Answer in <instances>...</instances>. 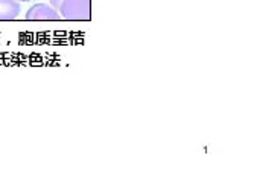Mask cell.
Listing matches in <instances>:
<instances>
[{
	"label": "cell",
	"mask_w": 254,
	"mask_h": 190,
	"mask_svg": "<svg viewBox=\"0 0 254 190\" xmlns=\"http://www.w3.org/2000/svg\"><path fill=\"white\" fill-rule=\"evenodd\" d=\"M17 2H34V0H17Z\"/></svg>",
	"instance_id": "277c9868"
},
{
	"label": "cell",
	"mask_w": 254,
	"mask_h": 190,
	"mask_svg": "<svg viewBox=\"0 0 254 190\" xmlns=\"http://www.w3.org/2000/svg\"><path fill=\"white\" fill-rule=\"evenodd\" d=\"M26 18L28 20H58L60 18V12L44 3H37L32 8L28 9L26 12Z\"/></svg>",
	"instance_id": "7a4b0ae2"
},
{
	"label": "cell",
	"mask_w": 254,
	"mask_h": 190,
	"mask_svg": "<svg viewBox=\"0 0 254 190\" xmlns=\"http://www.w3.org/2000/svg\"><path fill=\"white\" fill-rule=\"evenodd\" d=\"M57 11L60 17L67 20H88L90 0H63Z\"/></svg>",
	"instance_id": "6da1fadb"
},
{
	"label": "cell",
	"mask_w": 254,
	"mask_h": 190,
	"mask_svg": "<svg viewBox=\"0 0 254 190\" xmlns=\"http://www.w3.org/2000/svg\"><path fill=\"white\" fill-rule=\"evenodd\" d=\"M20 11L21 8L17 0H0V20H15Z\"/></svg>",
	"instance_id": "3957f363"
}]
</instances>
